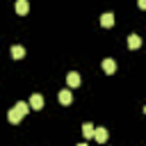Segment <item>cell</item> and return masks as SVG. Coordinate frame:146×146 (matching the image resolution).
Returning <instances> with one entry per match:
<instances>
[{
  "instance_id": "cell-1",
  "label": "cell",
  "mask_w": 146,
  "mask_h": 146,
  "mask_svg": "<svg viewBox=\"0 0 146 146\" xmlns=\"http://www.w3.org/2000/svg\"><path fill=\"white\" fill-rule=\"evenodd\" d=\"M27 105H30V110H41V107H43V96H41V94H32Z\"/></svg>"
},
{
  "instance_id": "cell-2",
  "label": "cell",
  "mask_w": 146,
  "mask_h": 146,
  "mask_svg": "<svg viewBox=\"0 0 146 146\" xmlns=\"http://www.w3.org/2000/svg\"><path fill=\"white\" fill-rule=\"evenodd\" d=\"M80 82H82V80H80V73H75V71H71V73L66 75V84H68L71 89H75V87H80Z\"/></svg>"
},
{
  "instance_id": "cell-3",
  "label": "cell",
  "mask_w": 146,
  "mask_h": 146,
  "mask_svg": "<svg viewBox=\"0 0 146 146\" xmlns=\"http://www.w3.org/2000/svg\"><path fill=\"white\" fill-rule=\"evenodd\" d=\"M94 139L98 144H105L107 141V128H94Z\"/></svg>"
},
{
  "instance_id": "cell-4",
  "label": "cell",
  "mask_w": 146,
  "mask_h": 146,
  "mask_svg": "<svg viewBox=\"0 0 146 146\" xmlns=\"http://www.w3.org/2000/svg\"><path fill=\"white\" fill-rule=\"evenodd\" d=\"M103 71H105V73H110V75H112V73H116V62H114V59H110V57H107V59H103Z\"/></svg>"
},
{
  "instance_id": "cell-5",
  "label": "cell",
  "mask_w": 146,
  "mask_h": 146,
  "mask_svg": "<svg viewBox=\"0 0 146 146\" xmlns=\"http://www.w3.org/2000/svg\"><path fill=\"white\" fill-rule=\"evenodd\" d=\"M100 25H103V27H112V25H114V14H112V11L103 14V16H100Z\"/></svg>"
},
{
  "instance_id": "cell-6",
  "label": "cell",
  "mask_w": 146,
  "mask_h": 146,
  "mask_svg": "<svg viewBox=\"0 0 146 146\" xmlns=\"http://www.w3.org/2000/svg\"><path fill=\"white\" fill-rule=\"evenodd\" d=\"M71 100H73V94H71V89H64V91H59V103H62V105H71Z\"/></svg>"
},
{
  "instance_id": "cell-7",
  "label": "cell",
  "mask_w": 146,
  "mask_h": 146,
  "mask_svg": "<svg viewBox=\"0 0 146 146\" xmlns=\"http://www.w3.org/2000/svg\"><path fill=\"white\" fill-rule=\"evenodd\" d=\"M139 46H141V39H139L137 34H130V36H128V48H130V50H137Z\"/></svg>"
},
{
  "instance_id": "cell-8",
  "label": "cell",
  "mask_w": 146,
  "mask_h": 146,
  "mask_svg": "<svg viewBox=\"0 0 146 146\" xmlns=\"http://www.w3.org/2000/svg\"><path fill=\"white\" fill-rule=\"evenodd\" d=\"M11 57L14 59H23L25 57V48L23 46H11Z\"/></svg>"
},
{
  "instance_id": "cell-9",
  "label": "cell",
  "mask_w": 146,
  "mask_h": 146,
  "mask_svg": "<svg viewBox=\"0 0 146 146\" xmlns=\"http://www.w3.org/2000/svg\"><path fill=\"white\" fill-rule=\"evenodd\" d=\"M7 119H9V123H21V119H23V116L18 114V110H16V107H11V110H9V114H7Z\"/></svg>"
},
{
  "instance_id": "cell-10",
  "label": "cell",
  "mask_w": 146,
  "mask_h": 146,
  "mask_svg": "<svg viewBox=\"0 0 146 146\" xmlns=\"http://www.w3.org/2000/svg\"><path fill=\"white\" fill-rule=\"evenodd\" d=\"M27 9H30V5H27L25 0H18V2H16V14L25 16V14H27Z\"/></svg>"
},
{
  "instance_id": "cell-11",
  "label": "cell",
  "mask_w": 146,
  "mask_h": 146,
  "mask_svg": "<svg viewBox=\"0 0 146 146\" xmlns=\"http://www.w3.org/2000/svg\"><path fill=\"white\" fill-rule=\"evenodd\" d=\"M14 107H16V110H18V114H21V116H25V114H27V112H30V105H27V103H25V100H18V103H16V105H14Z\"/></svg>"
},
{
  "instance_id": "cell-12",
  "label": "cell",
  "mask_w": 146,
  "mask_h": 146,
  "mask_svg": "<svg viewBox=\"0 0 146 146\" xmlns=\"http://www.w3.org/2000/svg\"><path fill=\"white\" fill-rule=\"evenodd\" d=\"M82 135H84V137H94V125H91V123H84V125H82Z\"/></svg>"
},
{
  "instance_id": "cell-13",
  "label": "cell",
  "mask_w": 146,
  "mask_h": 146,
  "mask_svg": "<svg viewBox=\"0 0 146 146\" xmlns=\"http://www.w3.org/2000/svg\"><path fill=\"white\" fill-rule=\"evenodd\" d=\"M78 146H89V144H78Z\"/></svg>"
}]
</instances>
